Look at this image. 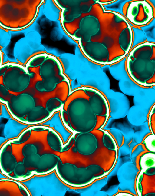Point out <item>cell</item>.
Instances as JSON below:
<instances>
[{
	"label": "cell",
	"instance_id": "cell-1",
	"mask_svg": "<svg viewBox=\"0 0 155 196\" xmlns=\"http://www.w3.org/2000/svg\"><path fill=\"white\" fill-rule=\"evenodd\" d=\"M125 67L131 80L141 86H155V43L145 41L132 48Z\"/></svg>",
	"mask_w": 155,
	"mask_h": 196
},
{
	"label": "cell",
	"instance_id": "cell-2",
	"mask_svg": "<svg viewBox=\"0 0 155 196\" xmlns=\"http://www.w3.org/2000/svg\"><path fill=\"white\" fill-rule=\"evenodd\" d=\"M66 111L69 118V126L78 133L91 132L94 130L97 115L93 111L89 100L75 99L68 105Z\"/></svg>",
	"mask_w": 155,
	"mask_h": 196
},
{
	"label": "cell",
	"instance_id": "cell-3",
	"mask_svg": "<svg viewBox=\"0 0 155 196\" xmlns=\"http://www.w3.org/2000/svg\"><path fill=\"white\" fill-rule=\"evenodd\" d=\"M146 0H131L125 2L123 7V15L134 26L147 25L155 18L153 5Z\"/></svg>",
	"mask_w": 155,
	"mask_h": 196
},
{
	"label": "cell",
	"instance_id": "cell-4",
	"mask_svg": "<svg viewBox=\"0 0 155 196\" xmlns=\"http://www.w3.org/2000/svg\"><path fill=\"white\" fill-rule=\"evenodd\" d=\"M64 166L66 168L64 176L65 181L76 187L87 185L96 179L103 177L105 174L102 168L95 164L79 168L70 164H66Z\"/></svg>",
	"mask_w": 155,
	"mask_h": 196
},
{
	"label": "cell",
	"instance_id": "cell-5",
	"mask_svg": "<svg viewBox=\"0 0 155 196\" xmlns=\"http://www.w3.org/2000/svg\"><path fill=\"white\" fill-rule=\"evenodd\" d=\"M40 69V74L42 80L37 82L36 89L41 92L53 91L57 85L64 81L65 78L61 74L60 67L56 61L51 58L46 59Z\"/></svg>",
	"mask_w": 155,
	"mask_h": 196
},
{
	"label": "cell",
	"instance_id": "cell-6",
	"mask_svg": "<svg viewBox=\"0 0 155 196\" xmlns=\"http://www.w3.org/2000/svg\"><path fill=\"white\" fill-rule=\"evenodd\" d=\"M30 77L28 74L20 67H8L3 75L4 86L9 90L14 92H21L28 86Z\"/></svg>",
	"mask_w": 155,
	"mask_h": 196
},
{
	"label": "cell",
	"instance_id": "cell-7",
	"mask_svg": "<svg viewBox=\"0 0 155 196\" xmlns=\"http://www.w3.org/2000/svg\"><path fill=\"white\" fill-rule=\"evenodd\" d=\"M7 103L13 115L22 120L35 107V105L33 97L27 93L21 94L17 96L12 94Z\"/></svg>",
	"mask_w": 155,
	"mask_h": 196
},
{
	"label": "cell",
	"instance_id": "cell-8",
	"mask_svg": "<svg viewBox=\"0 0 155 196\" xmlns=\"http://www.w3.org/2000/svg\"><path fill=\"white\" fill-rule=\"evenodd\" d=\"M103 94L108 104L110 116L115 120L125 117L128 113V108L124 95L110 89Z\"/></svg>",
	"mask_w": 155,
	"mask_h": 196
},
{
	"label": "cell",
	"instance_id": "cell-9",
	"mask_svg": "<svg viewBox=\"0 0 155 196\" xmlns=\"http://www.w3.org/2000/svg\"><path fill=\"white\" fill-rule=\"evenodd\" d=\"M74 146L78 153L84 156L94 154L98 145V139L93 133L91 132L76 133L75 135Z\"/></svg>",
	"mask_w": 155,
	"mask_h": 196
},
{
	"label": "cell",
	"instance_id": "cell-10",
	"mask_svg": "<svg viewBox=\"0 0 155 196\" xmlns=\"http://www.w3.org/2000/svg\"><path fill=\"white\" fill-rule=\"evenodd\" d=\"M82 88L90 97L89 101L95 114L97 115L105 116L109 118V105L104 94L93 88L84 86Z\"/></svg>",
	"mask_w": 155,
	"mask_h": 196
},
{
	"label": "cell",
	"instance_id": "cell-11",
	"mask_svg": "<svg viewBox=\"0 0 155 196\" xmlns=\"http://www.w3.org/2000/svg\"><path fill=\"white\" fill-rule=\"evenodd\" d=\"M61 117L59 111L55 113L50 119L49 125L50 127H53L60 133L64 143H65L72 135L73 133L65 126Z\"/></svg>",
	"mask_w": 155,
	"mask_h": 196
},
{
	"label": "cell",
	"instance_id": "cell-12",
	"mask_svg": "<svg viewBox=\"0 0 155 196\" xmlns=\"http://www.w3.org/2000/svg\"><path fill=\"white\" fill-rule=\"evenodd\" d=\"M28 126L21 123L16 120L11 118L3 125L5 136L8 138L17 136L21 131Z\"/></svg>",
	"mask_w": 155,
	"mask_h": 196
},
{
	"label": "cell",
	"instance_id": "cell-13",
	"mask_svg": "<svg viewBox=\"0 0 155 196\" xmlns=\"http://www.w3.org/2000/svg\"><path fill=\"white\" fill-rule=\"evenodd\" d=\"M50 114L45 108L40 106L35 107L26 116V121L29 123L41 121L48 117Z\"/></svg>",
	"mask_w": 155,
	"mask_h": 196
},
{
	"label": "cell",
	"instance_id": "cell-14",
	"mask_svg": "<svg viewBox=\"0 0 155 196\" xmlns=\"http://www.w3.org/2000/svg\"><path fill=\"white\" fill-rule=\"evenodd\" d=\"M140 184L142 195L149 193H155V174L149 175L143 173Z\"/></svg>",
	"mask_w": 155,
	"mask_h": 196
},
{
	"label": "cell",
	"instance_id": "cell-15",
	"mask_svg": "<svg viewBox=\"0 0 155 196\" xmlns=\"http://www.w3.org/2000/svg\"><path fill=\"white\" fill-rule=\"evenodd\" d=\"M139 165L143 173L152 168H155V153L147 151L142 154L139 160Z\"/></svg>",
	"mask_w": 155,
	"mask_h": 196
},
{
	"label": "cell",
	"instance_id": "cell-16",
	"mask_svg": "<svg viewBox=\"0 0 155 196\" xmlns=\"http://www.w3.org/2000/svg\"><path fill=\"white\" fill-rule=\"evenodd\" d=\"M89 98L90 97L87 95L82 87L73 90L71 91L64 102L63 109L66 111L70 103L75 99L83 98L89 100Z\"/></svg>",
	"mask_w": 155,
	"mask_h": 196
},
{
	"label": "cell",
	"instance_id": "cell-17",
	"mask_svg": "<svg viewBox=\"0 0 155 196\" xmlns=\"http://www.w3.org/2000/svg\"><path fill=\"white\" fill-rule=\"evenodd\" d=\"M103 130L102 140L104 146L108 150L117 152L118 148L115 139L108 131Z\"/></svg>",
	"mask_w": 155,
	"mask_h": 196
},
{
	"label": "cell",
	"instance_id": "cell-18",
	"mask_svg": "<svg viewBox=\"0 0 155 196\" xmlns=\"http://www.w3.org/2000/svg\"><path fill=\"white\" fill-rule=\"evenodd\" d=\"M48 140V144L52 148L57 151H62V145L60 140L53 132L51 131L49 132Z\"/></svg>",
	"mask_w": 155,
	"mask_h": 196
},
{
	"label": "cell",
	"instance_id": "cell-19",
	"mask_svg": "<svg viewBox=\"0 0 155 196\" xmlns=\"http://www.w3.org/2000/svg\"><path fill=\"white\" fill-rule=\"evenodd\" d=\"M63 102L61 99L58 98H51L47 101L45 108L50 113L54 110L60 108Z\"/></svg>",
	"mask_w": 155,
	"mask_h": 196
},
{
	"label": "cell",
	"instance_id": "cell-20",
	"mask_svg": "<svg viewBox=\"0 0 155 196\" xmlns=\"http://www.w3.org/2000/svg\"><path fill=\"white\" fill-rule=\"evenodd\" d=\"M143 144L148 151L155 153V135L150 134L147 136Z\"/></svg>",
	"mask_w": 155,
	"mask_h": 196
},
{
	"label": "cell",
	"instance_id": "cell-21",
	"mask_svg": "<svg viewBox=\"0 0 155 196\" xmlns=\"http://www.w3.org/2000/svg\"><path fill=\"white\" fill-rule=\"evenodd\" d=\"M108 131L115 139L118 148L124 145V137L120 131L116 128H112Z\"/></svg>",
	"mask_w": 155,
	"mask_h": 196
},
{
	"label": "cell",
	"instance_id": "cell-22",
	"mask_svg": "<svg viewBox=\"0 0 155 196\" xmlns=\"http://www.w3.org/2000/svg\"><path fill=\"white\" fill-rule=\"evenodd\" d=\"M108 118L107 116L97 115V122L94 130L102 129L105 125Z\"/></svg>",
	"mask_w": 155,
	"mask_h": 196
},
{
	"label": "cell",
	"instance_id": "cell-23",
	"mask_svg": "<svg viewBox=\"0 0 155 196\" xmlns=\"http://www.w3.org/2000/svg\"><path fill=\"white\" fill-rule=\"evenodd\" d=\"M8 89L4 86L0 85V97L2 100L8 101L12 94L9 93Z\"/></svg>",
	"mask_w": 155,
	"mask_h": 196
},
{
	"label": "cell",
	"instance_id": "cell-24",
	"mask_svg": "<svg viewBox=\"0 0 155 196\" xmlns=\"http://www.w3.org/2000/svg\"><path fill=\"white\" fill-rule=\"evenodd\" d=\"M75 135H72L67 142V144L62 149V151H64L70 149L74 145L75 141Z\"/></svg>",
	"mask_w": 155,
	"mask_h": 196
},
{
	"label": "cell",
	"instance_id": "cell-25",
	"mask_svg": "<svg viewBox=\"0 0 155 196\" xmlns=\"http://www.w3.org/2000/svg\"><path fill=\"white\" fill-rule=\"evenodd\" d=\"M1 115L5 118H12L8 112L5 105L1 104Z\"/></svg>",
	"mask_w": 155,
	"mask_h": 196
},
{
	"label": "cell",
	"instance_id": "cell-26",
	"mask_svg": "<svg viewBox=\"0 0 155 196\" xmlns=\"http://www.w3.org/2000/svg\"><path fill=\"white\" fill-rule=\"evenodd\" d=\"M31 131L29 130L26 131L22 135L20 139L16 143H20L25 141L29 137Z\"/></svg>",
	"mask_w": 155,
	"mask_h": 196
},
{
	"label": "cell",
	"instance_id": "cell-27",
	"mask_svg": "<svg viewBox=\"0 0 155 196\" xmlns=\"http://www.w3.org/2000/svg\"><path fill=\"white\" fill-rule=\"evenodd\" d=\"M62 116L64 122L69 126V121L68 115L67 111L63 109L62 112Z\"/></svg>",
	"mask_w": 155,
	"mask_h": 196
},
{
	"label": "cell",
	"instance_id": "cell-28",
	"mask_svg": "<svg viewBox=\"0 0 155 196\" xmlns=\"http://www.w3.org/2000/svg\"><path fill=\"white\" fill-rule=\"evenodd\" d=\"M44 130V129L42 128L38 127L36 128H34V130L35 131H42Z\"/></svg>",
	"mask_w": 155,
	"mask_h": 196
}]
</instances>
